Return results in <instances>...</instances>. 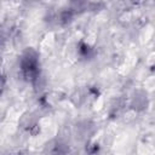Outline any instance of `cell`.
I'll return each instance as SVG.
<instances>
[{"mask_svg": "<svg viewBox=\"0 0 155 155\" xmlns=\"http://www.w3.org/2000/svg\"><path fill=\"white\" fill-rule=\"evenodd\" d=\"M21 68L25 75V78L29 79H35L38 75V54L33 51L29 50L24 52L21 59Z\"/></svg>", "mask_w": 155, "mask_h": 155, "instance_id": "cell-1", "label": "cell"}]
</instances>
